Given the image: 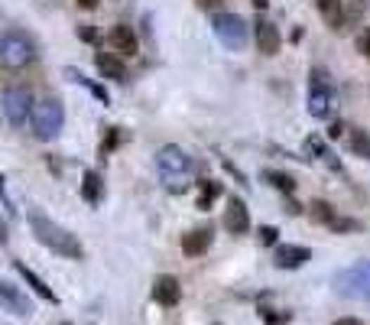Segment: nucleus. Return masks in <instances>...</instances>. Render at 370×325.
Wrapping results in <instances>:
<instances>
[{
    "label": "nucleus",
    "instance_id": "7",
    "mask_svg": "<svg viewBox=\"0 0 370 325\" xmlns=\"http://www.w3.org/2000/svg\"><path fill=\"white\" fill-rule=\"evenodd\" d=\"M36 111V104H33V94L26 91V88H17V85H10L4 88V117H7L10 127H23L26 117H33Z\"/></svg>",
    "mask_w": 370,
    "mask_h": 325
},
{
    "label": "nucleus",
    "instance_id": "23",
    "mask_svg": "<svg viewBox=\"0 0 370 325\" xmlns=\"http://www.w3.org/2000/svg\"><path fill=\"white\" fill-rule=\"evenodd\" d=\"M124 137H127L124 127H108V137H104V140H101V146H98V156L104 160V156H108L110 150H114V146L124 144Z\"/></svg>",
    "mask_w": 370,
    "mask_h": 325
},
{
    "label": "nucleus",
    "instance_id": "18",
    "mask_svg": "<svg viewBox=\"0 0 370 325\" xmlns=\"http://www.w3.org/2000/svg\"><path fill=\"white\" fill-rule=\"evenodd\" d=\"M315 7H319V13H321V20L331 26V30H341L345 26V4L341 0H315Z\"/></svg>",
    "mask_w": 370,
    "mask_h": 325
},
{
    "label": "nucleus",
    "instance_id": "19",
    "mask_svg": "<svg viewBox=\"0 0 370 325\" xmlns=\"http://www.w3.org/2000/svg\"><path fill=\"white\" fill-rule=\"evenodd\" d=\"M101 189H104L101 176H98L94 170H84V176H82V196H84V202H88V205H98V202H101Z\"/></svg>",
    "mask_w": 370,
    "mask_h": 325
},
{
    "label": "nucleus",
    "instance_id": "3",
    "mask_svg": "<svg viewBox=\"0 0 370 325\" xmlns=\"http://www.w3.org/2000/svg\"><path fill=\"white\" fill-rule=\"evenodd\" d=\"M33 59H36L33 39H30L23 30H17V26L4 30V36H0V62H4L7 69H23V65H30Z\"/></svg>",
    "mask_w": 370,
    "mask_h": 325
},
{
    "label": "nucleus",
    "instance_id": "32",
    "mask_svg": "<svg viewBox=\"0 0 370 325\" xmlns=\"http://www.w3.org/2000/svg\"><path fill=\"white\" fill-rule=\"evenodd\" d=\"M75 4H78L82 10H94V7H98V0H75Z\"/></svg>",
    "mask_w": 370,
    "mask_h": 325
},
{
    "label": "nucleus",
    "instance_id": "9",
    "mask_svg": "<svg viewBox=\"0 0 370 325\" xmlns=\"http://www.w3.org/2000/svg\"><path fill=\"white\" fill-rule=\"evenodd\" d=\"M253 36H257V49L263 52V56H276L279 46H283V36H279L276 23L267 17H257V23H253Z\"/></svg>",
    "mask_w": 370,
    "mask_h": 325
},
{
    "label": "nucleus",
    "instance_id": "11",
    "mask_svg": "<svg viewBox=\"0 0 370 325\" xmlns=\"http://www.w3.org/2000/svg\"><path fill=\"white\" fill-rule=\"evenodd\" d=\"M153 300L160 302V306H176L179 300H182V283L176 280L172 274H162L156 276V283H153Z\"/></svg>",
    "mask_w": 370,
    "mask_h": 325
},
{
    "label": "nucleus",
    "instance_id": "31",
    "mask_svg": "<svg viewBox=\"0 0 370 325\" xmlns=\"http://www.w3.org/2000/svg\"><path fill=\"white\" fill-rule=\"evenodd\" d=\"M286 212H289V215H299V212H302V205H299V202H293V198H289V202H286Z\"/></svg>",
    "mask_w": 370,
    "mask_h": 325
},
{
    "label": "nucleus",
    "instance_id": "27",
    "mask_svg": "<svg viewBox=\"0 0 370 325\" xmlns=\"http://www.w3.org/2000/svg\"><path fill=\"white\" fill-rule=\"evenodd\" d=\"M276 238H279V231L273 224H263L260 228V244H276Z\"/></svg>",
    "mask_w": 370,
    "mask_h": 325
},
{
    "label": "nucleus",
    "instance_id": "15",
    "mask_svg": "<svg viewBox=\"0 0 370 325\" xmlns=\"http://www.w3.org/2000/svg\"><path fill=\"white\" fill-rule=\"evenodd\" d=\"M94 65H98V72H101L104 78H110V82H127L124 62H120L114 52H98V56H94Z\"/></svg>",
    "mask_w": 370,
    "mask_h": 325
},
{
    "label": "nucleus",
    "instance_id": "26",
    "mask_svg": "<svg viewBox=\"0 0 370 325\" xmlns=\"http://www.w3.org/2000/svg\"><path fill=\"white\" fill-rule=\"evenodd\" d=\"M331 231H338V234H345V231H361V222H354V218H341V215H338L335 222L328 224Z\"/></svg>",
    "mask_w": 370,
    "mask_h": 325
},
{
    "label": "nucleus",
    "instance_id": "20",
    "mask_svg": "<svg viewBox=\"0 0 370 325\" xmlns=\"http://www.w3.org/2000/svg\"><path fill=\"white\" fill-rule=\"evenodd\" d=\"M263 179H267L273 189H279V192H286V196H293V192H295V179H293V176H289V172L267 170V172H263Z\"/></svg>",
    "mask_w": 370,
    "mask_h": 325
},
{
    "label": "nucleus",
    "instance_id": "25",
    "mask_svg": "<svg viewBox=\"0 0 370 325\" xmlns=\"http://www.w3.org/2000/svg\"><path fill=\"white\" fill-rule=\"evenodd\" d=\"M351 150L357 156H364V160H370V137L364 134V130H357V134L351 137Z\"/></svg>",
    "mask_w": 370,
    "mask_h": 325
},
{
    "label": "nucleus",
    "instance_id": "22",
    "mask_svg": "<svg viewBox=\"0 0 370 325\" xmlns=\"http://www.w3.org/2000/svg\"><path fill=\"white\" fill-rule=\"evenodd\" d=\"M198 189H202V196H198V202H195V205L202 208V212H208V205L221 196V182H215V179H202V182H198Z\"/></svg>",
    "mask_w": 370,
    "mask_h": 325
},
{
    "label": "nucleus",
    "instance_id": "8",
    "mask_svg": "<svg viewBox=\"0 0 370 325\" xmlns=\"http://www.w3.org/2000/svg\"><path fill=\"white\" fill-rule=\"evenodd\" d=\"M331 108V82L325 69L309 72V114L312 117H325Z\"/></svg>",
    "mask_w": 370,
    "mask_h": 325
},
{
    "label": "nucleus",
    "instance_id": "21",
    "mask_svg": "<svg viewBox=\"0 0 370 325\" xmlns=\"http://www.w3.org/2000/svg\"><path fill=\"white\" fill-rule=\"evenodd\" d=\"M309 215H312V222H319V224H331L338 218L335 208H331L325 198H315V202L309 205Z\"/></svg>",
    "mask_w": 370,
    "mask_h": 325
},
{
    "label": "nucleus",
    "instance_id": "5",
    "mask_svg": "<svg viewBox=\"0 0 370 325\" xmlns=\"http://www.w3.org/2000/svg\"><path fill=\"white\" fill-rule=\"evenodd\" d=\"M65 124V111H62L59 98H42L33 111V134L39 140H56Z\"/></svg>",
    "mask_w": 370,
    "mask_h": 325
},
{
    "label": "nucleus",
    "instance_id": "36",
    "mask_svg": "<svg viewBox=\"0 0 370 325\" xmlns=\"http://www.w3.org/2000/svg\"><path fill=\"white\" fill-rule=\"evenodd\" d=\"M62 325H72V322H62Z\"/></svg>",
    "mask_w": 370,
    "mask_h": 325
},
{
    "label": "nucleus",
    "instance_id": "13",
    "mask_svg": "<svg viewBox=\"0 0 370 325\" xmlns=\"http://www.w3.org/2000/svg\"><path fill=\"white\" fill-rule=\"evenodd\" d=\"M0 302L7 306V312H13V316H33V306H30V300H26L23 293L13 286V283H0Z\"/></svg>",
    "mask_w": 370,
    "mask_h": 325
},
{
    "label": "nucleus",
    "instance_id": "4",
    "mask_svg": "<svg viewBox=\"0 0 370 325\" xmlns=\"http://www.w3.org/2000/svg\"><path fill=\"white\" fill-rule=\"evenodd\" d=\"M335 290L347 300L370 302V260H357V264L345 267L335 274Z\"/></svg>",
    "mask_w": 370,
    "mask_h": 325
},
{
    "label": "nucleus",
    "instance_id": "12",
    "mask_svg": "<svg viewBox=\"0 0 370 325\" xmlns=\"http://www.w3.org/2000/svg\"><path fill=\"white\" fill-rule=\"evenodd\" d=\"M224 228L231 234H244L250 228V215H247V205L241 198H231L224 208Z\"/></svg>",
    "mask_w": 370,
    "mask_h": 325
},
{
    "label": "nucleus",
    "instance_id": "2",
    "mask_svg": "<svg viewBox=\"0 0 370 325\" xmlns=\"http://www.w3.org/2000/svg\"><path fill=\"white\" fill-rule=\"evenodd\" d=\"M192 170H195V162L182 146L166 144L156 150V172H160V182L169 192H185V186L192 179Z\"/></svg>",
    "mask_w": 370,
    "mask_h": 325
},
{
    "label": "nucleus",
    "instance_id": "33",
    "mask_svg": "<svg viewBox=\"0 0 370 325\" xmlns=\"http://www.w3.org/2000/svg\"><path fill=\"white\" fill-rule=\"evenodd\" d=\"M218 4H221V0H198V7H202V10H208V7H218Z\"/></svg>",
    "mask_w": 370,
    "mask_h": 325
},
{
    "label": "nucleus",
    "instance_id": "35",
    "mask_svg": "<svg viewBox=\"0 0 370 325\" xmlns=\"http://www.w3.org/2000/svg\"><path fill=\"white\" fill-rule=\"evenodd\" d=\"M335 325H361V322H357V319H338Z\"/></svg>",
    "mask_w": 370,
    "mask_h": 325
},
{
    "label": "nucleus",
    "instance_id": "34",
    "mask_svg": "<svg viewBox=\"0 0 370 325\" xmlns=\"http://www.w3.org/2000/svg\"><path fill=\"white\" fill-rule=\"evenodd\" d=\"M250 4H253L257 10H267V7H269V0H250Z\"/></svg>",
    "mask_w": 370,
    "mask_h": 325
},
{
    "label": "nucleus",
    "instance_id": "14",
    "mask_svg": "<svg viewBox=\"0 0 370 325\" xmlns=\"http://www.w3.org/2000/svg\"><path fill=\"white\" fill-rule=\"evenodd\" d=\"M108 43L114 46L120 56H136V33H134V30H130L127 23H117L114 30H110Z\"/></svg>",
    "mask_w": 370,
    "mask_h": 325
},
{
    "label": "nucleus",
    "instance_id": "29",
    "mask_svg": "<svg viewBox=\"0 0 370 325\" xmlns=\"http://www.w3.org/2000/svg\"><path fill=\"white\" fill-rule=\"evenodd\" d=\"M357 49H361L364 56H367V62H370V30H367V33L357 36Z\"/></svg>",
    "mask_w": 370,
    "mask_h": 325
},
{
    "label": "nucleus",
    "instance_id": "10",
    "mask_svg": "<svg viewBox=\"0 0 370 325\" xmlns=\"http://www.w3.org/2000/svg\"><path fill=\"white\" fill-rule=\"evenodd\" d=\"M305 260H312V250L302 248V244H279V248L273 250V264H276L279 270H299Z\"/></svg>",
    "mask_w": 370,
    "mask_h": 325
},
{
    "label": "nucleus",
    "instance_id": "17",
    "mask_svg": "<svg viewBox=\"0 0 370 325\" xmlns=\"http://www.w3.org/2000/svg\"><path fill=\"white\" fill-rule=\"evenodd\" d=\"M13 270H17V274L23 276V280L30 283V286H33V293H36V296H42V300H46V302H52V306L59 302V296H56V293H52L49 286H46V280H42V276H36V274H33V270H30V267H26V264H20V260H13Z\"/></svg>",
    "mask_w": 370,
    "mask_h": 325
},
{
    "label": "nucleus",
    "instance_id": "1",
    "mask_svg": "<svg viewBox=\"0 0 370 325\" xmlns=\"http://www.w3.org/2000/svg\"><path fill=\"white\" fill-rule=\"evenodd\" d=\"M26 218H30V228H33L36 241H39L42 248H49L52 254L65 257V260H82V257H84L82 241H78L72 231H65L59 222H52L49 215H42L39 208H33Z\"/></svg>",
    "mask_w": 370,
    "mask_h": 325
},
{
    "label": "nucleus",
    "instance_id": "6",
    "mask_svg": "<svg viewBox=\"0 0 370 325\" xmlns=\"http://www.w3.org/2000/svg\"><path fill=\"white\" fill-rule=\"evenodd\" d=\"M211 30H215V36H218V43L224 49L241 52L247 46V23L237 13H215L211 17Z\"/></svg>",
    "mask_w": 370,
    "mask_h": 325
},
{
    "label": "nucleus",
    "instance_id": "24",
    "mask_svg": "<svg viewBox=\"0 0 370 325\" xmlns=\"http://www.w3.org/2000/svg\"><path fill=\"white\" fill-rule=\"evenodd\" d=\"M305 153H315L319 160H328V166H338L335 160H331V153H328V146L321 144V137H305Z\"/></svg>",
    "mask_w": 370,
    "mask_h": 325
},
{
    "label": "nucleus",
    "instance_id": "30",
    "mask_svg": "<svg viewBox=\"0 0 370 325\" xmlns=\"http://www.w3.org/2000/svg\"><path fill=\"white\" fill-rule=\"evenodd\" d=\"M364 10H367V0H354V7H351V20H354V17H361Z\"/></svg>",
    "mask_w": 370,
    "mask_h": 325
},
{
    "label": "nucleus",
    "instance_id": "16",
    "mask_svg": "<svg viewBox=\"0 0 370 325\" xmlns=\"http://www.w3.org/2000/svg\"><path fill=\"white\" fill-rule=\"evenodd\" d=\"M211 248V228H195V231L182 234V254L198 257Z\"/></svg>",
    "mask_w": 370,
    "mask_h": 325
},
{
    "label": "nucleus",
    "instance_id": "28",
    "mask_svg": "<svg viewBox=\"0 0 370 325\" xmlns=\"http://www.w3.org/2000/svg\"><path fill=\"white\" fill-rule=\"evenodd\" d=\"M78 39H84V43H94V39H98V30H94V26H78Z\"/></svg>",
    "mask_w": 370,
    "mask_h": 325
}]
</instances>
